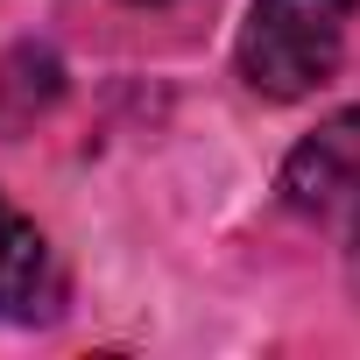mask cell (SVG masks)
<instances>
[{
	"label": "cell",
	"mask_w": 360,
	"mask_h": 360,
	"mask_svg": "<svg viewBox=\"0 0 360 360\" xmlns=\"http://www.w3.org/2000/svg\"><path fill=\"white\" fill-rule=\"evenodd\" d=\"M360 0H255L240 29V78L262 99H311L339 78Z\"/></svg>",
	"instance_id": "1"
},
{
	"label": "cell",
	"mask_w": 360,
	"mask_h": 360,
	"mask_svg": "<svg viewBox=\"0 0 360 360\" xmlns=\"http://www.w3.org/2000/svg\"><path fill=\"white\" fill-rule=\"evenodd\" d=\"M141 8H155V0H141Z\"/></svg>",
	"instance_id": "5"
},
{
	"label": "cell",
	"mask_w": 360,
	"mask_h": 360,
	"mask_svg": "<svg viewBox=\"0 0 360 360\" xmlns=\"http://www.w3.org/2000/svg\"><path fill=\"white\" fill-rule=\"evenodd\" d=\"M283 198L311 219H360V106L332 113L318 134H304L283 162Z\"/></svg>",
	"instance_id": "2"
},
{
	"label": "cell",
	"mask_w": 360,
	"mask_h": 360,
	"mask_svg": "<svg viewBox=\"0 0 360 360\" xmlns=\"http://www.w3.org/2000/svg\"><path fill=\"white\" fill-rule=\"evenodd\" d=\"M43 297H50V240L15 198H0V318H36Z\"/></svg>",
	"instance_id": "3"
},
{
	"label": "cell",
	"mask_w": 360,
	"mask_h": 360,
	"mask_svg": "<svg viewBox=\"0 0 360 360\" xmlns=\"http://www.w3.org/2000/svg\"><path fill=\"white\" fill-rule=\"evenodd\" d=\"M353 283H360V226H353Z\"/></svg>",
	"instance_id": "4"
}]
</instances>
